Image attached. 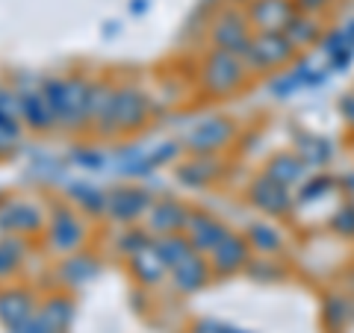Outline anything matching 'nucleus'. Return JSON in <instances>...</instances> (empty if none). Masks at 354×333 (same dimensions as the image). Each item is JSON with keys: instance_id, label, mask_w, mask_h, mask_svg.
Returning a JSON list of instances; mask_svg holds the SVG:
<instances>
[{"instance_id": "nucleus-22", "label": "nucleus", "mask_w": 354, "mask_h": 333, "mask_svg": "<svg viewBox=\"0 0 354 333\" xmlns=\"http://www.w3.org/2000/svg\"><path fill=\"white\" fill-rule=\"evenodd\" d=\"M21 118H24L32 130H50V127H57V121H53V113H50V106H48V97H44V92H27V95H21Z\"/></svg>"}, {"instance_id": "nucleus-16", "label": "nucleus", "mask_w": 354, "mask_h": 333, "mask_svg": "<svg viewBox=\"0 0 354 333\" xmlns=\"http://www.w3.org/2000/svg\"><path fill=\"white\" fill-rule=\"evenodd\" d=\"M189 221V209L180 201H157L148 209V230L153 236H169V233H183Z\"/></svg>"}, {"instance_id": "nucleus-19", "label": "nucleus", "mask_w": 354, "mask_h": 333, "mask_svg": "<svg viewBox=\"0 0 354 333\" xmlns=\"http://www.w3.org/2000/svg\"><path fill=\"white\" fill-rule=\"evenodd\" d=\"M130 272L136 274L139 283L157 286L162 277L169 274V265L160 260V254H157V248H153V242H151L148 248H142L139 254H133V257H130Z\"/></svg>"}, {"instance_id": "nucleus-29", "label": "nucleus", "mask_w": 354, "mask_h": 333, "mask_svg": "<svg viewBox=\"0 0 354 333\" xmlns=\"http://www.w3.org/2000/svg\"><path fill=\"white\" fill-rule=\"evenodd\" d=\"M71 198L86 209V213H106V192L104 189H95L88 183H74Z\"/></svg>"}, {"instance_id": "nucleus-28", "label": "nucleus", "mask_w": 354, "mask_h": 333, "mask_svg": "<svg viewBox=\"0 0 354 333\" xmlns=\"http://www.w3.org/2000/svg\"><path fill=\"white\" fill-rule=\"evenodd\" d=\"M348 318H351V304H348V298H342V295H330V298H325L322 321H325V327H328V330L346 327V325H348Z\"/></svg>"}, {"instance_id": "nucleus-32", "label": "nucleus", "mask_w": 354, "mask_h": 333, "mask_svg": "<svg viewBox=\"0 0 354 333\" xmlns=\"http://www.w3.org/2000/svg\"><path fill=\"white\" fill-rule=\"evenodd\" d=\"M151 236H145V233H139V230H133V233H124V236L118 239V248L127 254V257H133V254H139L142 248H148L151 245Z\"/></svg>"}, {"instance_id": "nucleus-7", "label": "nucleus", "mask_w": 354, "mask_h": 333, "mask_svg": "<svg viewBox=\"0 0 354 333\" xmlns=\"http://www.w3.org/2000/svg\"><path fill=\"white\" fill-rule=\"evenodd\" d=\"M207 257H209V269H213V274L230 277V274H236L242 269H248L251 245H248L245 233H227V236L221 239Z\"/></svg>"}, {"instance_id": "nucleus-31", "label": "nucleus", "mask_w": 354, "mask_h": 333, "mask_svg": "<svg viewBox=\"0 0 354 333\" xmlns=\"http://www.w3.org/2000/svg\"><path fill=\"white\" fill-rule=\"evenodd\" d=\"M269 88L278 97H290V95H295L298 88H301V80H298V74H295V68H290V71H278L269 80Z\"/></svg>"}, {"instance_id": "nucleus-5", "label": "nucleus", "mask_w": 354, "mask_h": 333, "mask_svg": "<svg viewBox=\"0 0 354 333\" xmlns=\"http://www.w3.org/2000/svg\"><path fill=\"white\" fill-rule=\"evenodd\" d=\"M234 139H236L234 118L209 115L204 121H198V124L189 130V136H186L183 145H186V151H192L195 157H216V153L225 151Z\"/></svg>"}, {"instance_id": "nucleus-11", "label": "nucleus", "mask_w": 354, "mask_h": 333, "mask_svg": "<svg viewBox=\"0 0 354 333\" xmlns=\"http://www.w3.org/2000/svg\"><path fill=\"white\" fill-rule=\"evenodd\" d=\"M86 239V227L80 216L74 209H59L57 216L50 218V230H48V242L50 248L57 254H68V251H77L83 245Z\"/></svg>"}, {"instance_id": "nucleus-27", "label": "nucleus", "mask_w": 354, "mask_h": 333, "mask_svg": "<svg viewBox=\"0 0 354 333\" xmlns=\"http://www.w3.org/2000/svg\"><path fill=\"white\" fill-rule=\"evenodd\" d=\"M24 251H27V242L21 236H6L0 239V280H6V277H12L18 272L21 260H24Z\"/></svg>"}, {"instance_id": "nucleus-35", "label": "nucleus", "mask_w": 354, "mask_h": 333, "mask_svg": "<svg viewBox=\"0 0 354 333\" xmlns=\"http://www.w3.org/2000/svg\"><path fill=\"white\" fill-rule=\"evenodd\" d=\"M334 3L337 0H295V6L301 9V12H313V15H325Z\"/></svg>"}, {"instance_id": "nucleus-18", "label": "nucleus", "mask_w": 354, "mask_h": 333, "mask_svg": "<svg viewBox=\"0 0 354 333\" xmlns=\"http://www.w3.org/2000/svg\"><path fill=\"white\" fill-rule=\"evenodd\" d=\"M283 36L295 44V50H304V48H313L325 39V27H322V15H313V12H298L290 18V24L283 27Z\"/></svg>"}, {"instance_id": "nucleus-8", "label": "nucleus", "mask_w": 354, "mask_h": 333, "mask_svg": "<svg viewBox=\"0 0 354 333\" xmlns=\"http://www.w3.org/2000/svg\"><path fill=\"white\" fill-rule=\"evenodd\" d=\"M242 9H245L254 32H283L290 18L298 12L295 0H248Z\"/></svg>"}, {"instance_id": "nucleus-34", "label": "nucleus", "mask_w": 354, "mask_h": 333, "mask_svg": "<svg viewBox=\"0 0 354 333\" xmlns=\"http://www.w3.org/2000/svg\"><path fill=\"white\" fill-rule=\"evenodd\" d=\"M15 139H18L15 124H9V121H0V157L15 148Z\"/></svg>"}, {"instance_id": "nucleus-30", "label": "nucleus", "mask_w": 354, "mask_h": 333, "mask_svg": "<svg viewBox=\"0 0 354 333\" xmlns=\"http://www.w3.org/2000/svg\"><path fill=\"white\" fill-rule=\"evenodd\" d=\"M330 189H334V180L330 177H313V180H304L301 183V189L295 192V201L298 204H307V201H316V198H322V195H328Z\"/></svg>"}, {"instance_id": "nucleus-36", "label": "nucleus", "mask_w": 354, "mask_h": 333, "mask_svg": "<svg viewBox=\"0 0 354 333\" xmlns=\"http://www.w3.org/2000/svg\"><path fill=\"white\" fill-rule=\"evenodd\" d=\"M74 157L80 160V162H86V169H101L104 165V153L101 151H74Z\"/></svg>"}, {"instance_id": "nucleus-15", "label": "nucleus", "mask_w": 354, "mask_h": 333, "mask_svg": "<svg viewBox=\"0 0 354 333\" xmlns=\"http://www.w3.org/2000/svg\"><path fill=\"white\" fill-rule=\"evenodd\" d=\"M44 225L41 209L27 201H9L0 209V230L9 236H21V233H36Z\"/></svg>"}, {"instance_id": "nucleus-3", "label": "nucleus", "mask_w": 354, "mask_h": 333, "mask_svg": "<svg viewBox=\"0 0 354 333\" xmlns=\"http://www.w3.org/2000/svg\"><path fill=\"white\" fill-rule=\"evenodd\" d=\"M298 50L283 32H254L245 50V65L251 74H278L295 62Z\"/></svg>"}, {"instance_id": "nucleus-14", "label": "nucleus", "mask_w": 354, "mask_h": 333, "mask_svg": "<svg viewBox=\"0 0 354 333\" xmlns=\"http://www.w3.org/2000/svg\"><path fill=\"white\" fill-rule=\"evenodd\" d=\"M151 209V198L142 189H130V186H118L113 192H106V216L115 221H133L142 213Z\"/></svg>"}, {"instance_id": "nucleus-10", "label": "nucleus", "mask_w": 354, "mask_h": 333, "mask_svg": "<svg viewBox=\"0 0 354 333\" xmlns=\"http://www.w3.org/2000/svg\"><path fill=\"white\" fill-rule=\"evenodd\" d=\"M32 316H36V298H32V292L21 289V286L0 289V325L9 333L24 327Z\"/></svg>"}, {"instance_id": "nucleus-33", "label": "nucleus", "mask_w": 354, "mask_h": 333, "mask_svg": "<svg viewBox=\"0 0 354 333\" xmlns=\"http://www.w3.org/2000/svg\"><path fill=\"white\" fill-rule=\"evenodd\" d=\"M330 227H334L337 233H342V236H354V207H339L334 218H330Z\"/></svg>"}, {"instance_id": "nucleus-13", "label": "nucleus", "mask_w": 354, "mask_h": 333, "mask_svg": "<svg viewBox=\"0 0 354 333\" xmlns=\"http://www.w3.org/2000/svg\"><path fill=\"white\" fill-rule=\"evenodd\" d=\"M169 274H171V283H174L177 292L192 295V292H201L204 286L209 283L213 269H209V260H204V254L195 251L192 257H186L183 263H177Z\"/></svg>"}, {"instance_id": "nucleus-4", "label": "nucleus", "mask_w": 354, "mask_h": 333, "mask_svg": "<svg viewBox=\"0 0 354 333\" xmlns=\"http://www.w3.org/2000/svg\"><path fill=\"white\" fill-rule=\"evenodd\" d=\"M254 39V27L242 6H225L209 21V44L218 50H230L236 57H245Z\"/></svg>"}, {"instance_id": "nucleus-9", "label": "nucleus", "mask_w": 354, "mask_h": 333, "mask_svg": "<svg viewBox=\"0 0 354 333\" xmlns=\"http://www.w3.org/2000/svg\"><path fill=\"white\" fill-rule=\"evenodd\" d=\"M148 118V97L139 88H115L113 97V133H133Z\"/></svg>"}, {"instance_id": "nucleus-6", "label": "nucleus", "mask_w": 354, "mask_h": 333, "mask_svg": "<svg viewBox=\"0 0 354 333\" xmlns=\"http://www.w3.org/2000/svg\"><path fill=\"white\" fill-rule=\"evenodd\" d=\"M245 198H248L251 207H257L260 213L272 216V218H281L295 207V195L286 186L274 183L269 174L254 177V180L248 183V189H245Z\"/></svg>"}, {"instance_id": "nucleus-21", "label": "nucleus", "mask_w": 354, "mask_h": 333, "mask_svg": "<svg viewBox=\"0 0 354 333\" xmlns=\"http://www.w3.org/2000/svg\"><path fill=\"white\" fill-rule=\"evenodd\" d=\"M245 239L251 251L263 254V257H269V254H278L283 248V233L272 225V221H254V225L245 227Z\"/></svg>"}, {"instance_id": "nucleus-24", "label": "nucleus", "mask_w": 354, "mask_h": 333, "mask_svg": "<svg viewBox=\"0 0 354 333\" xmlns=\"http://www.w3.org/2000/svg\"><path fill=\"white\" fill-rule=\"evenodd\" d=\"M36 313L41 316V321L48 325L53 333H62L65 327L71 325V316H74V304H71V298H65V295H53L48 298Z\"/></svg>"}, {"instance_id": "nucleus-37", "label": "nucleus", "mask_w": 354, "mask_h": 333, "mask_svg": "<svg viewBox=\"0 0 354 333\" xmlns=\"http://www.w3.org/2000/svg\"><path fill=\"white\" fill-rule=\"evenodd\" d=\"M339 115L346 118V124L354 130V92H348V95L339 97Z\"/></svg>"}, {"instance_id": "nucleus-25", "label": "nucleus", "mask_w": 354, "mask_h": 333, "mask_svg": "<svg viewBox=\"0 0 354 333\" xmlns=\"http://www.w3.org/2000/svg\"><path fill=\"white\" fill-rule=\"evenodd\" d=\"M295 153L304 160L307 169H322V165H328L330 157H334V148H330V142L322 136H301L295 142Z\"/></svg>"}, {"instance_id": "nucleus-17", "label": "nucleus", "mask_w": 354, "mask_h": 333, "mask_svg": "<svg viewBox=\"0 0 354 333\" xmlns=\"http://www.w3.org/2000/svg\"><path fill=\"white\" fill-rule=\"evenodd\" d=\"M263 174H269L274 183H281L286 189H292V186L298 189L307 180V165L295 151H281V153H274V157H269Z\"/></svg>"}, {"instance_id": "nucleus-26", "label": "nucleus", "mask_w": 354, "mask_h": 333, "mask_svg": "<svg viewBox=\"0 0 354 333\" xmlns=\"http://www.w3.org/2000/svg\"><path fill=\"white\" fill-rule=\"evenodd\" d=\"M57 274L62 277L65 286H80V283H88L97 274V263L92 257H86V254H83V257L77 254V257H68L59 265Z\"/></svg>"}, {"instance_id": "nucleus-12", "label": "nucleus", "mask_w": 354, "mask_h": 333, "mask_svg": "<svg viewBox=\"0 0 354 333\" xmlns=\"http://www.w3.org/2000/svg\"><path fill=\"white\" fill-rule=\"evenodd\" d=\"M183 233H186V239L192 242V248L207 257V254L213 251L230 230L221 225L216 216H209V213H189V221H186V230Z\"/></svg>"}, {"instance_id": "nucleus-23", "label": "nucleus", "mask_w": 354, "mask_h": 333, "mask_svg": "<svg viewBox=\"0 0 354 333\" xmlns=\"http://www.w3.org/2000/svg\"><path fill=\"white\" fill-rule=\"evenodd\" d=\"M153 248H157L160 260L169 265V272L174 269L177 263H183L186 257H192V254H195L192 242L186 239V233H169V236H157V239H153Z\"/></svg>"}, {"instance_id": "nucleus-1", "label": "nucleus", "mask_w": 354, "mask_h": 333, "mask_svg": "<svg viewBox=\"0 0 354 333\" xmlns=\"http://www.w3.org/2000/svg\"><path fill=\"white\" fill-rule=\"evenodd\" d=\"M248 77L251 71L242 57L230 50L209 48L201 59V68H198V86L207 92V97H234L245 88Z\"/></svg>"}, {"instance_id": "nucleus-2", "label": "nucleus", "mask_w": 354, "mask_h": 333, "mask_svg": "<svg viewBox=\"0 0 354 333\" xmlns=\"http://www.w3.org/2000/svg\"><path fill=\"white\" fill-rule=\"evenodd\" d=\"M88 95H92V83H86L83 77H62L44 86V97L57 127L74 133L88 124Z\"/></svg>"}, {"instance_id": "nucleus-20", "label": "nucleus", "mask_w": 354, "mask_h": 333, "mask_svg": "<svg viewBox=\"0 0 354 333\" xmlns=\"http://www.w3.org/2000/svg\"><path fill=\"white\" fill-rule=\"evenodd\" d=\"M218 174H221V165L216 162V157H198V160L177 165V180L183 186H192V189L209 186Z\"/></svg>"}]
</instances>
